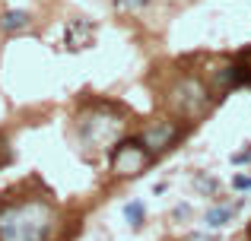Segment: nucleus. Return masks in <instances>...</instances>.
Wrapping results in <instances>:
<instances>
[{
  "mask_svg": "<svg viewBox=\"0 0 251 241\" xmlns=\"http://www.w3.org/2000/svg\"><path fill=\"white\" fill-rule=\"evenodd\" d=\"M54 210L45 200H16L0 206V241H45Z\"/></svg>",
  "mask_w": 251,
  "mask_h": 241,
  "instance_id": "1",
  "label": "nucleus"
},
{
  "mask_svg": "<svg viewBox=\"0 0 251 241\" xmlns=\"http://www.w3.org/2000/svg\"><path fill=\"white\" fill-rule=\"evenodd\" d=\"M207 102H210L207 86H203L197 76H181V80L169 89V105L175 108L181 118H197V114L207 108Z\"/></svg>",
  "mask_w": 251,
  "mask_h": 241,
  "instance_id": "2",
  "label": "nucleus"
},
{
  "mask_svg": "<svg viewBox=\"0 0 251 241\" xmlns=\"http://www.w3.org/2000/svg\"><path fill=\"white\" fill-rule=\"evenodd\" d=\"M147 153L140 140H121L111 153V172L115 175H137L143 165H147Z\"/></svg>",
  "mask_w": 251,
  "mask_h": 241,
  "instance_id": "3",
  "label": "nucleus"
},
{
  "mask_svg": "<svg viewBox=\"0 0 251 241\" xmlns=\"http://www.w3.org/2000/svg\"><path fill=\"white\" fill-rule=\"evenodd\" d=\"M118 130H121V121L118 118H105L102 111L86 114L83 124H80V136L89 143V146H108V143L118 136Z\"/></svg>",
  "mask_w": 251,
  "mask_h": 241,
  "instance_id": "4",
  "label": "nucleus"
},
{
  "mask_svg": "<svg viewBox=\"0 0 251 241\" xmlns=\"http://www.w3.org/2000/svg\"><path fill=\"white\" fill-rule=\"evenodd\" d=\"M178 136V127L172 121H156V127H150L147 133L140 136V143L150 149V153H159V149L172 146V140Z\"/></svg>",
  "mask_w": 251,
  "mask_h": 241,
  "instance_id": "5",
  "label": "nucleus"
},
{
  "mask_svg": "<svg viewBox=\"0 0 251 241\" xmlns=\"http://www.w3.org/2000/svg\"><path fill=\"white\" fill-rule=\"evenodd\" d=\"M235 210H239V203H223V206H210L207 210V216H203V222L210 225V229H223V225L229 222V219L235 216Z\"/></svg>",
  "mask_w": 251,
  "mask_h": 241,
  "instance_id": "6",
  "label": "nucleus"
},
{
  "mask_svg": "<svg viewBox=\"0 0 251 241\" xmlns=\"http://www.w3.org/2000/svg\"><path fill=\"white\" fill-rule=\"evenodd\" d=\"M29 22H32V16L25 10H6L3 16H0V29H3V32H19V29H25Z\"/></svg>",
  "mask_w": 251,
  "mask_h": 241,
  "instance_id": "7",
  "label": "nucleus"
},
{
  "mask_svg": "<svg viewBox=\"0 0 251 241\" xmlns=\"http://www.w3.org/2000/svg\"><path fill=\"white\" fill-rule=\"evenodd\" d=\"M124 219H127L134 229H140V225H143V203H140V200H134V203L124 206Z\"/></svg>",
  "mask_w": 251,
  "mask_h": 241,
  "instance_id": "8",
  "label": "nucleus"
},
{
  "mask_svg": "<svg viewBox=\"0 0 251 241\" xmlns=\"http://www.w3.org/2000/svg\"><path fill=\"white\" fill-rule=\"evenodd\" d=\"M232 187H235V191H248V187H251V175H248V178H245V175H235Z\"/></svg>",
  "mask_w": 251,
  "mask_h": 241,
  "instance_id": "9",
  "label": "nucleus"
},
{
  "mask_svg": "<svg viewBox=\"0 0 251 241\" xmlns=\"http://www.w3.org/2000/svg\"><path fill=\"white\" fill-rule=\"evenodd\" d=\"M197 187H201V191H207V194H213L216 191V181L213 178H197Z\"/></svg>",
  "mask_w": 251,
  "mask_h": 241,
  "instance_id": "10",
  "label": "nucleus"
},
{
  "mask_svg": "<svg viewBox=\"0 0 251 241\" xmlns=\"http://www.w3.org/2000/svg\"><path fill=\"white\" fill-rule=\"evenodd\" d=\"M150 0H121V6H130V10H140V6H147Z\"/></svg>",
  "mask_w": 251,
  "mask_h": 241,
  "instance_id": "11",
  "label": "nucleus"
},
{
  "mask_svg": "<svg viewBox=\"0 0 251 241\" xmlns=\"http://www.w3.org/2000/svg\"><path fill=\"white\" fill-rule=\"evenodd\" d=\"M251 159V149H245V153H239V155H232V162L239 165V162H248Z\"/></svg>",
  "mask_w": 251,
  "mask_h": 241,
  "instance_id": "12",
  "label": "nucleus"
},
{
  "mask_svg": "<svg viewBox=\"0 0 251 241\" xmlns=\"http://www.w3.org/2000/svg\"><path fill=\"white\" fill-rule=\"evenodd\" d=\"M188 241H213V238H207V235H191Z\"/></svg>",
  "mask_w": 251,
  "mask_h": 241,
  "instance_id": "13",
  "label": "nucleus"
},
{
  "mask_svg": "<svg viewBox=\"0 0 251 241\" xmlns=\"http://www.w3.org/2000/svg\"><path fill=\"white\" fill-rule=\"evenodd\" d=\"M0 159H6V153H3V155H0Z\"/></svg>",
  "mask_w": 251,
  "mask_h": 241,
  "instance_id": "14",
  "label": "nucleus"
}]
</instances>
